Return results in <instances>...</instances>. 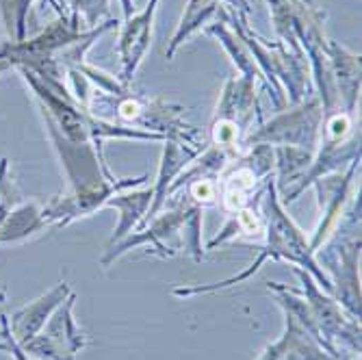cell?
I'll return each instance as SVG.
<instances>
[{
    "label": "cell",
    "mask_w": 362,
    "mask_h": 360,
    "mask_svg": "<svg viewBox=\"0 0 362 360\" xmlns=\"http://www.w3.org/2000/svg\"><path fill=\"white\" fill-rule=\"evenodd\" d=\"M154 5L156 0H152V3L148 5V11L135 22L130 24L126 35L122 40V50H124V63H126V79H130V74L135 72L137 63L141 61L144 57V50L148 46V30L152 26V13H154Z\"/></svg>",
    "instance_id": "obj_1"
},
{
    "label": "cell",
    "mask_w": 362,
    "mask_h": 360,
    "mask_svg": "<svg viewBox=\"0 0 362 360\" xmlns=\"http://www.w3.org/2000/svg\"><path fill=\"white\" fill-rule=\"evenodd\" d=\"M193 195H195L197 200H202V195H206L204 200H211V198H213V185H209V182L195 185V187H193Z\"/></svg>",
    "instance_id": "obj_2"
}]
</instances>
